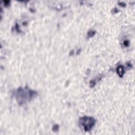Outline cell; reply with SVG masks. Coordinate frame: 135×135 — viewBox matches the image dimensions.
<instances>
[{"label":"cell","mask_w":135,"mask_h":135,"mask_svg":"<svg viewBox=\"0 0 135 135\" xmlns=\"http://www.w3.org/2000/svg\"><path fill=\"white\" fill-rule=\"evenodd\" d=\"M81 124L85 131H89L94 126L95 120L90 118H84L81 119Z\"/></svg>","instance_id":"cell-1"},{"label":"cell","mask_w":135,"mask_h":135,"mask_svg":"<svg viewBox=\"0 0 135 135\" xmlns=\"http://www.w3.org/2000/svg\"><path fill=\"white\" fill-rule=\"evenodd\" d=\"M123 67H122L121 66H120L119 67H118V69H117V71H118V74L121 76L123 74V72H124V70H123Z\"/></svg>","instance_id":"cell-2"}]
</instances>
